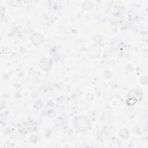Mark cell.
Segmentation results:
<instances>
[{"mask_svg": "<svg viewBox=\"0 0 148 148\" xmlns=\"http://www.w3.org/2000/svg\"><path fill=\"white\" fill-rule=\"evenodd\" d=\"M75 128L77 130L83 131L86 130L89 127L88 120L86 117H80L76 119L75 121Z\"/></svg>", "mask_w": 148, "mask_h": 148, "instance_id": "6da1fadb", "label": "cell"}]
</instances>
